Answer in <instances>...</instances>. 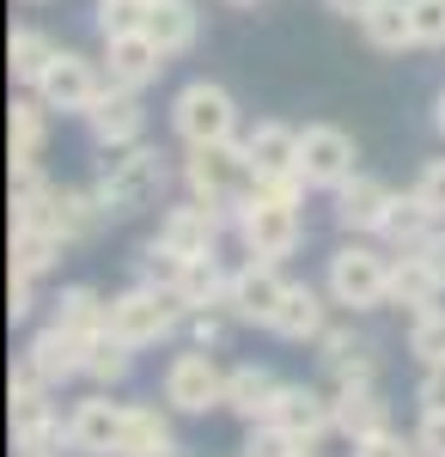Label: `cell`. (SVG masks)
<instances>
[{"label":"cell","instance_id":"obj_1","mask_svg":"<svg viewBox=\"0 0 445 457\" xmlns=\"http://www.w3.org/2000/svg\"><path fill=\"white\" fill-rule=\"evenodd\" d=\"M183 183H189V195L202 202L220 226L232 220L239 226V213L256 202V159H250V146L244 141H207V146H189V159H183Z\"/></svg>","mask_w":445,"mask_h":457},{"label":"cell","instance_id":"obj_2","mask_svg":"<svg viewBox=\"0 0 445 457\" xmlns=\"http://www.w3.org/2000/svg\"><path fill=\"white\" fill-rule=\"evenodd\" d=\"M165 183H172V171H165V153L159 146H116L110 159H104V171H98V195H104V208H110V220H129V213L140 208H153L159 195H165Z\"/></svg>","mask_w":445,"mask_h":457},{"label":"cell","instance_id":"obj_3","mask_svg":"<svg viewBox=\"0 0 445 457\" xmlns=\"http://www.w3.org/2000/svg\"><path fill=\"white\" fill-rule=\"evenodd\" d=\"M183 317H189V305L177 299L172 287L135 281L129 293H116V299H110V329H116L122 342H135V348H159V342H172Z\"/></svg>","mask_w":445,"mask_h":457},{"label":"cell","instance_id":"obj_4","mask_svg":"<svg viewBox=\"0 0 445 457\" xmlns=\"http://www.w3.org/2000/svg\"><path fill=\"white\" fill-rule=\"evenodd\" d=\"M330 299L348 305V312H378V305H390V256L373 245H342L330 256Z\"/></svg>","mask_w":445,"mask_h":457},{"label":"cell","instance_id":"obj_5","mask_svg":"<svg viewBox=\"0 0 445 457\" xmlns=\"http://www.w3.org/2000/svg\"><path fill=\"white\" fill-rule=\"evenodd\" d=\"M172 129L189 146L239 141V104H232L226 86H214V79H189V86L177 92V104H172Z\"/></svg>","mask_w":445,"mask_h":457},{"label":"cell","instance_id":"obj_6","mask_svg":"<svg viewBox=\"0 0 445 457\" xmlns=\"http://www.w3.org/2000/svg\"><path fill=\"white\" fill-rule=\"evenodd\" d=\"M239 238L250 256H263V262H287L299 238H306V220H299V202H269V195H256L250 208L239 213Z\"/></svg>","mask_w":445,"mask_h":457},{"label":"cell","instance_id":"obj_7","mask_svg":"<svg viewBox=\"0 0 445 457\" xmlns=\"http://www.w3.org/2000/svg\"><path fill=\"white\" fill-rule=\"evenodd\" d=\"M165 409L177 415H207V409H226V372L207 348L177 353L165 366Z\"/></svg>","mask_w":445,"mask_h":457},{"label":"cell","instance_id":"obj_8","mask_svg":"<svg viewBox=\"0 0 445 457\" xmlns=\"http://www.w3.org/2000/svg\"><path fill=\"white\" fill-rule=\"evenodd\" d=\"M354 135L336 129V122H311L299 129V177H306L311 189H342L348 177H354Z\"/></svg>","mask_w":445,"mask_h":457},{"label":"cell","instance_id":"obj_9","mask_svg":"<svg viewBox=\"0 0 445 457\" xmlns=\"http://www.w3.org/2000/svg\"><path fill=\"white\" fill-rule=\"evenodd\" d=\"M104 86H110V79L98 73V62H86V55L62 49V55L43 68V79H37L31 92H37L49 110H73V116H86V110L104 98Z\"/></svg>","mask_w":445,"mask_h":457},{"label":"cell","instance_id":"obj_10","mask_svg":"<svg viewBox=\"0 0 445 457\" xmlns=\"http://www.w3.org/2000/svg\"><path fill=\"white\" fill-rule=\"evenodd\" d=\"M287 287L293 281H281V262L250 256L244 269H232V305H226V312L239 317V323H263V329H269L274 312H281V299H287Z\"/></svg>","mask_w":445,"mask_h":457},{"label":"cell","instance_id":"obj_11","mask_svg":"<svg viewBox=\"0 0 445 457\" xmlns=\"http://www.w3.org/2000/svg\"><path fill=\"white\" fill-rule=\"evenodd\" d=\"M165 62H172V55H165L147 31L104 37V79H110V86H122V92H147V86L159 79Z\"/></svg>","mask_w":445,"mask_h":457},{"label":"cell","instance_id":"obj_12","mask_svg":"<svg viewBox=\"0 0 445 457\" xmlns=\"http://www.w3.org/2000/svg\"><path fill=\"white\" fill-rule=\"evenodd\" d=\"M330 195H336V226L354 232V238H378L384 213L397 202V189H390L384 177H366V171H354L342 189H330Z\"/></svg>","mask_w":445,"mask_h":457},{"label":"cell","instance_id":"obj_13","mask_svg":"<svg viewBox=\"0 0 445 457\" xmlns=\"http://www.w3.org/2000/svg\"><path fill=\"white\" fill-rule=\"evenodd\" d=\"M122 427H129V403H110V396H86L68 415L80 457H122Z\"/></svg>","mask_w":445,"mask_h":457},{"label":"cell","instance_id":"obj_14","mask_svg":"<svg viewBox=\"0 0 445 457\" xmlns=\"http://www.w3.org/2000/svg\"><path fill=\"white\" fill-rule=\"evenodd\" d=\"M86 135L116 153V146H135L147 135V110H140V92H122V86H104V98L86 110Z\"/></svg>","mask_w":445,"mask_h":457},{"label":"cell","instance_id":"obj_15","mask_svg":"<svg viewBox=\"0 0 445 457\" xmlns=\"http://www.w3.org/2000/svg\"><path fill=\"white\" fill-rule=\"evenodd\" d=\"M269 421H281L293 439H306V445H323L336 433V396H323V390H311V385H281Z\"/></svg>","mask_w":445,"mask_h":457},{"label":"cell","instance_id":"obj_16","mask_svg":"<svg viewBox=\"0 0 445 457\" xmlns=\"http://www.w3.org/2000/svg\"><path fill=\"white\" fill-rule=\"evenodd\" d=\"M317 348H323V366H330L336 390L378 385V353H373V342H360L354 329H323V336H317Z\"/></svg>","mask_w":445,"mask_h":457},{"label":"cell","instance_id":"obj_17","mask_svg":"<svg viewBox=\"0 0 445 457\" xmlns=\"http://www.w3.org/2000/svg\"><path fill=\"white\" fill-rule=\"evenodd\" d=\"M86 348H92L86 336H73V329H62V323H43L25 353H31V366L49 378V385H68V378L86 372Z\"/></svg>","mask_w":445,"mask_h":457},{"label":"cell","instance_id":"obj_18","mask_svg":"<svg viewBox=\"0 0 445 457\" xmlns=\"http://www.w3.org/2000/svg\"><path fill=\"white\" fill-rule=\"evenodd\" d=\"M214 238H220V220L202 208V202H189V208H172L159 220V232H153V245H165L172 256H214Z\"/></svg>","mask_w":445,"mask_h":457},{"label":"cell","instance_id":"obj_19","mask_svg":"<svg viewBox=\"0 0 445 457\" xmlns=\"http://www.w3.org/2000/svg\"><path fill=\"white\" fill-rule=\"evenodd\" d=\"M140 31L153 37L165 55H183L202 37V12H196V0H147V25Z\"/></svg>","mask_w":445,"mask_h":457},{"label":"cell","instance_id":"obj_20","mask_svg":"<svg viewBox=\"0 0 445 457\" xmlns=\"http://www.w3.org/2000/svg\"><path fill=\"white\" fill-rule=\"evenodd\" d=\"M274 396H281V378H274L269 366H232V372H226V409H232L244 427L269 421Z\"/></svg>","mask_w":445,"mask_h":457},{"label":"cell","instance_id":"obj_21","mask_svg":"<svg viewBox=\"0 0 445 457\" xmlns=\"http://www.w3.org/2000/svg\"><path fill=\"white\" fill-rule=\"evenodd\" d=\"M440 293H445V281L433 275V262H427L421 250H403V256L390 262V305H403V312H433Z\"/></svg>","mask_w":445,"mask_h":457},{"label":"cell","instance_id":"obj_22","mask_svg":"<svg viewBox=\"0 0 445 457\" xmlns=\"http://www.w3.org/2000/svg\"><path fill=\"white\" fill-rule=\"evenodd\" d=\"M177 299L189 312H226L232 305V275L220 269V256H189L183 281H177Z\"/></svg>","mask_w":445,"mask_h":457},{"label":"cell","instance_id":"obj_23","mask_svg":"<svg viewBox=\"0 0 445 457\" xmlns=\"http://www.w3.org/2000/svg\"><path fill=\"white\" fill-rule=\"evenodd\" d=\"M104 220H110V208H104L98 183H92V189H62V202H55V232H62V245H92L104 232Z\"/></svg>","mask_w":445,"mask_h":457},{"label":"cell","instance_id":"obj_24","mask_svg":"<svg viewBox=\"0 0 445 457\" xmlns=\"http://www.w3.org/2000/svg\"><path fill=\"white\" fill-rule=\"evenodd\" d=\"M433 232H440V220L427 213V202H421L415 189H409V195H397V202H390V213H384V226H378V238L397 250V256H403V250H421Z\"/></svg>","mask_w":445,"mask_h":457},{"label":"cell","instance_id":"obj_25","mask_svg":"<svg viewBox=\"0 0 445 457\" xmlns=\"http://www.w3.org/2000/svg\"><path fill=\"white\" fill-rule=\"evenodd\" d=\"M360 37L384 49V55H403L415 49V19H409V0H373L366 12H360Z\"/></svg>","mask_w":445,"mask_h":457},{"label":"cell","instance_id":"obj_26","mask_svg":"<svg viewBox=\"0 0 445 457\" xmlns=\"http://www.w3.org/2000/svg\"><path fill=\"white\" fill-rule=\"evenodd\" d=\"M384 427H390V409H384L378 385L336 390V433H342L348 445H354V439H373V433H384Z\"/></svg>","mask_w":445,"mask_h":457},{"label":"cell","instance_id":"obj_27","mask_svg":"<svg viewBox=\"0 0 445 457\" xmlns=\"http://www.w3.org/2000/svg\"><path fill=\"white\" fill-rule=\"evenodd\" d=\"M330 323H323V299L311 293V287H287V299H281V312H274L269 336L281 342H317Z\"/></svg>","mask_w":445,"mask_h":457},{"label":"cell","instance_id":"obj_28","mask_svg":"<svg viewBox=\"0 0 445 457\" xmlns=\"http://www.w3.org/2000/svg\"><path fill=\"white\" fill-rule=\"evenodd\" d=\"M244 146H250V159H256L263 177L299 171V129H293V122H256V129L244 135Z\"/></svg>","mask_w":445,"mask_h":457},{"label":"cell","instance_id":"obj_29","mask_svg":"<svg viewBox=\"0 0 445 457\" xmlns=\"http://www.w3.org/2000/svg\"><path fill=\"white\" fill-rule=\"evenodd\" d=\"M49 323H62V329H73V336H104L110 329V299H98V287H62V299H55V317Z\"/></svg>","mask_w":445,"mask_h":457},{"label":"cell","instance_id":"obj_30","mask_svg":"<svg viewBox=\"0 0 445 457\" xmlns=\"http://www.w3.org/2000/svg\"><path fill=\"white\" fill-rule=\"evenodd\" d=\"M122 457H177V433L159 409L135 403L129 409V427H122Z\"/></svg>","mask_w":445,"mask_h":457},{"label":"cell","instance_id":"obj_31","mask_svg":"<svg viewBox=\"0 0 445 457\" xmlns=\"http://www.w3.org/2000/svg\"><path fill=\"white\" fill-rule=\"evenodd\" d=\"M43 141H49V104L37 92L13 98V165H37Z\"/></svg>","mask_w":445,"mask_h":457},{"label":"cell","instance_id":"obj_32","mask_svg":"<svg viewBox=\"0 0 445 457\" xmlns=\"http://www.w3.org/2000/svg\"><path fill=\"white\" fill-rule=\"evenodd\" d=\"M135 342H122V336H116V329H104V336H92V348H86V378H92V385H122V378H129V372H135Z\"/></svg>","mask_w":445,"mask_h":457},{"label":"cell","instance_id":"obj_33","mask_svg":"<svg viewBox=\"0 0 445 457\" xmlns=\"http://www.w3.org/2000/svg\"><path fill=\"white\" fill-rule=\"evenodd\" d=\"M55 55H62V49H55V37L37 31V25H19L13 43H6V62H13V79H19V86H37L43 68H49Z\"/></svg>","mask_w":445,"mask_h":457},{"label":"cell","instance_id":"obj_34","mask_svg":"<svg viewBox=\"0 0 445 457\" xmlns=\"http://www.w3.org/2000/svg\"><path fill=\"white\" fill-rule=\"evenodd\" d=\"M62 238H55V232H13V275H49V269H55V262H62Z\"/></svg>","mask_w":445,"mask_h":457},{"label":"cell","instance_id":"obj_35","mask_svg":"<svg viewBox=\"0 0 445 457\" xmlns=\"http://www.w3.org/2000/svg\"><path fill=\"white\" fill-rule=\"evenodd\" d=\"M409 353L421 360V366H445V305L415 312V323H409Z\"/></svg>","mask_w":445,"mask_h":457},{"label":"cell","instance_id":"obj_36","mask_svg":"<svg viewBox=\"0 0 445 457\" xmlns=\"http://www.w3.org/2000/svg\"><path fill=\"white\" fill-rule=\"evenodd\" d=\"M13 445H19V457H55V452H73V433L62 415H49V421H37V427H19Z\"/></svg>","mask_w":445,"mask_h":457},{"label":"cell","instance_id":"obj_37","mask_svg":"<svg viewBox=\"0 0 445 457\" xmlns=\"http://www.w3.org/2000/svg\"><path fill=\"white\" fill-rule=\"evenodd\" d=\"M306 439H293L281 421H250V439H244V457H299Z\"/></svg>","mask_w":445,"mask_h":457},{"label":"cell","instance_id":"obj_38","mask_svg":"<svg viewBox=\"0 0 445 457\" xmlns=\"http://www.w3.org/2000/svg\"><path fill=\"white\" fill-rule=\"evenodd\" d=\"M415 49H445V0H409Z\"/></svg>","mask_w":445,"mask_h":457},{"label":"cell","instance_id":"obj_39","mask_svg":"<svg viewBox=\"0 0 445 457\" xmlns=\"http://www.w3.org/2000/svg\"><path fill=\"white\" fill-rule=\"evenodd\" d=\"M147 25V0H98V31L104 37H122Z\"/></svg>","mask_w":445,"mask_h":457},{"label":"cell","instance_id":"obj_40","mask_svg":"<svg viewBox=\"0 0 445 457\" xmlns=\"http://www.w3.org/2000/svg\"><path fill=\"white\" fill-rule=\"evenodd\" d=\"M415 195L427 202V213L445 226V159H427L421 165V177H415Z\"/></svg>","mask_w":445,"mask_h":457},{"label":"cell","instance_id":"obj_41","mask_svg":"<svg viewBox=\"0 0 445 457\" xmlns=\"http://www.w3.org/2000/svg\"><path fill=\"white\" fill-rule=\"evenodd\" d=\"M354 457H421V445L403 439L397 427H384V433H373V439H354Z\"/></svg>","mask_w":445,"mask_h":457},{"label":"cell","instance_id":"obj_42","mask_svg":"<svg viewBox=\"0 0 445 457\" xmlns=\"http://www.w3.org/2000/svg\"><path fill=\"white\" fill-rule=\"evenodd\" d=\"M415 445H421V457H445V409H421Z\"/></svg>","mask_w":445,"mask_h":457},{"label":"cell","instance_id":"obj_43","mask_svg":"<svg viewBox=\"0 0 445 457\" xmlns=\"http://www.w3.org/2000/svg\"><path fill=\"white\" fill-rule=\"evenodd\" d=\"M55 409H49V390H25V396H13V433L19 427H37V421H49Z\"/></svg>","mask_w":445,"mask_h":457},{"label":"cell","instance_id":"obj_44","mask_svg":"<svg viewBox=\"0 0 445 457\" xmlns=\"http://www.w3.org/2000/svg\"><path fill=\"white\" fill-rule=\"evenodd\" d=\"M189 336H196V348H220V342H226V317L220 312H189Z\"/></svg>","mask_w":445,"mask_h":457},{"label":"cell","instance_id":"obj_45","mask_svg":"<svg viewBox=\"0 0 445 457\" xmlns=\"http://www.w3.org/2000/svg\"><path fill=\"white\" fill-rule=\"evenodd\" d=\"M415 403H421V409H445V366H427V372H421Z\"/></svg>","mask_w":445,"mask_h":457},{"label":"cell","instance_id":"obj_46","mask_svg":"<svg viewBox=\"0 0 445 457\" xmlns=\"http://www.w3.org/2000/svg\"><path fill=\"white\" fill-rule=\"evenodd\" d=\"M31 275H13V293H6V317H13V323H25V317H31V305H37V299H31Z\"/></svg>","mask_w":445,"mask_h":457},{"label":"cell","instance_id":"obj_47","mask_svg":"<svg viewBox=\"0 0 445 457\" xmlns=\"http://www.w3.org/2000/svg\"><path fill=\"white\" fill-rule=\"evenodd\" d=\"M323 6H330V12H336V19H354V25H360V12H366V6H373V0H323Z\"/></svg>","mask_w":445,"mask_h":457},{"label":"cell","instance_id":"obj_48","mask_svg":"<svg viewBox=\"0 0 445 457\" xmlns=\"http://www.w3.org/2000/svg\"><path fill=\"white\" fill-rule=\"evenodd\" d=\"M433 129L445 135V92H440V104H433Z\"/></svg>","mask_w":445,"mask_h":457},{"label":"cell","instance_id":"obj_49","mask_svg":"<svg viewBox=\"0 0 445 457\" xmlns=\"http://www.w3.org/2000/svg\"><path fill=\"white\" fill-rule=\"evenodd\" d=\"M299 457H317V445H306V452H299Z\"/></svg>","mask_w":445,"mask_h":457},{"label":"cell","instance_id":"obj_50","mask_svg":"<svg viewBox=\"0 0 445 457\" xmlns=\"http://www.w3.org/2000/svg\"><path fill=\"white\" fill-rule=\"evenodd\" d=\"M25 6H49V0H25Z\"/></svg>","mask_w":445,"mask_h":457},{"label":"cell","instance_id":"obj_51","mask_svg":"<svg viewBox=\"0 0 445 457\" xmlns=\"http://www.w3.org/2000/svg\"><path fill=\"white\" fill-rule=\"evenodd\" d=\"M232 6H256V0H232Z\"/></svg>","mask_w":445,"mask_h":457}]
</instances>
